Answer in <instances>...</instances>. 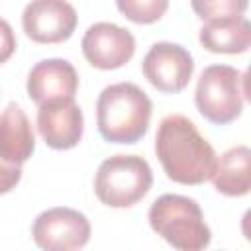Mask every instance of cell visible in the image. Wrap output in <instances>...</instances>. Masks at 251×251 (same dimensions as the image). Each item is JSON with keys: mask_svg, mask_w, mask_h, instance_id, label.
<instances>
[{"mask_svg": "<svg viewBox=\"0 0 251 251\" xmlns=\"http://www.w3.org/2000/svg\"><path fill=\"white\" fill-rule=\"evenodd\" d=\"M35 151V133L20 104L10 102L0 114V159L10 165H24Z\"/></svg>", "mask_w": 251, "mask_h": 251, "instance_id": "obj_12", "label": "cell"}, {"mask_svg": "<svg viewBox=\"0 0 251 251\" xmlns=\"http://www.w3.org/2000/svg\"><path fill=\"white\" fill-rule=\"evenodd\" d=\"M153 184L149 163L139 155H114L100 163L94 175V194L108 208H131Z\"/></svg>", "mask_w": 251, "mask_h": 251, "instance_id": "obj_5", "label": "cell"}, {"mask_svg": "<svg viewBox=\"0 0 251 251\" xmlns=\"http://www.w3.org/2000/svg\"><path fill=\"white\" fill-rule=\"evenodd\" d=\"M151 98L133 82L106 86L96 100V126L104 141L133 145L145 137L151 120Z\"/></svg>", "mask_w": 251, "mask_h": 251, "instance_id": "obj_2", "label": "cell"}, {"mask_svg": "<svg viewBox=\"0 0 251 251\" xmlns=\"http://www.w3.org/2000/svg\"><path fill=\"white\" fill-rule=\"evenodd\" d=\"M25 88L27 96L37 106L59 100H75L78 90V73L67 59H43L31 67Z\"/></svg>", "mask_w": 251, "mask_h": 251, "instance_id": "obj_11", "label": "cell"}, {"mask_svg": "<svg viewBox=\"0 0 251 251\" xmlns=\"http://www.w3.org/2000/svg\"><path fill=\"white\" fill-rule=\"evenodd\" d=\"M247 92V73L229 65H210L196 82L194 104L208 122L226 126L241 116Z\"/></svg>", "mask_w": 251, "mask_h": 251, "instance_id": "obj_4", "label": "cell"}, {"mask_svg": "<svg viewBox=\"0 0 251 251\" xmlns=\"http://www.w3.org/2000/svg\"><path fill=\"white\" fill-rule=\"evenodd\" d=\"M198 41L210 53L239 55L251 47V24L245 16L208 20L200 27Z\"/></svg>", "mask_w": 251, "mask_h": 251, "instance_id": "obj_13", "label": "cell"}, {"mask_svg": "<svg viewBox=\"0 0 251 251\" xmlns=\"http://www.w3.org/2000/svg\"><path fill=\"white\" fill-rule=\"evenodd\" d=\"M192 12L208 22L218 18H229V16H243L249 0H190Z\"/></svg>", "mask_w": 251, "mask_h": 251, "instance_id": "obj_16", "label": "cell"}, {"mask_svg": "<svg viewBox=\"0 0 251 251\" xmlns=\"http://www.w3.org/2000/svg\"><path fill=\"white\" fill-rule=\"evenodd\" d=\"M37 131L47 147L67 151L78 145L84 133L82 110L75 100L37 106Z\"/></svg>", "mask_w": 251, "mask_h": 251, "instance_id": "obj_10", "label": "cell"}, {"mask_svg": "<svg viewBox=\"0 0 251 251\" xmlns=\"http://www.w3.org/2000/svg\"><path fill=\"white\" fill-rule=\"evenodd\" d=\"M116 6L129 22L147 25L159 22L165 16L169 0H116Z\"/></svg>", "mask_w": 251, "mask_h": 251, "instance_id": "obj_15", "label": "cell"}, {"mask_svg": "<svg viewBox=\"0 0 251 251\" xmlns=\"http://www.w3.org/2000/svg\"><path fill=\"white\" fill-rule=\"evenodd\" d=\"M155 153L165 175L178 184L196 186L212 178L218 155L194 122L182 114L165 116L157 127Z\"/></svg>", "mask_w": 251, "mask_h": 251, "instance_id": "obj_1", "label": "cell"}, {"mask_svg": "<svg viewBox=\"0 0 251 251\" xmlns=\"http://www.w3.org/2000/svg\"><path fill=\"white\" fill-rule=\"evenodd\" d=\"M78 24L76 10L67 0H31L22 12L25 35L43 45L67 41Z\"/></svg>", "mask_w": 251, "mask_h": 251, "instance_id": "obj_8", "label": "cell"}, {"mask_svg": "<svg viewBox=\"0 0 251 251\" xmlns=\"http://www.w3.org/2000/svg\"><path fill=\"white\" fill-rule=\"evenodd\" d=\"M214 188L231 198L249 194L251 190V151L247 145H235L220 155L212 175Z\"/></svg>", "mask_w": 251, "mask_h": 251, "instance_id": "obj_14", "label": "cell"}, {"mask_svg": "<svg viewBox=\"0 0 251 251\" xmlns=\"http://www.w3.org/2000/svg\"><path fill=\"white\" fill-rule=\"evenodd\" d=\"M84 59L100 71H114L124 67L135 53V37L126 27L112 22L92 24L80 41Z\"/></svg>", "mask_w": 251, "mask_h": 251, "instance_id": "obj_9", "label": "cell"}, {"mask_svg": "<svg viewBox=\"0 0 251 251\" xmlns=\"http://www.w3.org/2000/svg\"><path fill=\"white\" fill-rule=\"evenodd\" d=\"M22 180V167L0 159V194H8Z\"/></svg>", "mask_w": 251, "mask_h": 251, "instance_id": "obj_17", "label": "cell"}, {"mask_svg": "<svg viewBox=\"0 0 251 251\" xmlns=\"http://www.w3.org/2000/svg\"><path fill=\"white\" fill-rule=\"evenodd\" d=\"M141 71L153 88L163 94H176L188 86L194 73V59L182 45L159 41L145 53Z\"/></svg>", "mask_w": 251, "mask_h": 251, "instance_id": "obj_7", "label": "cell"}, {"mask_svg": "<svg viewBox=\"0 0 251 251\" xmlns=\"http://www.w3.org/2000/svg\"><path fill=\"white\" fill-rule=\"evenodd\" d=\"M16 51V35L12 25L0 18V65H4Z\"/></svg>", "mask_w": 251, "mask_h": 251, "instance_id": "obj_18", "label": "cell"}, {"mask_svg": "<svg viewBox=\"0 0 251 251\" xmlns=\"http://www.w3.org/2000/svg\"><path fill=\"white\" fill-rule=\"evenodd\" d=\"M147 220L151 229L178 251H202L212 241L210 226L194 198L163 194L151 204Z\"/></svg>", "mask_w": 251, "mask_h": 251, "instance_id": "obj_3", "label": "cell"}, {"mask_svg": "<svg viewBox=\"0 0 251 251\" xmlns=\"http://www.w3.org/2000/svg\"><path fill=\"white\" fill-rule=\"evenodd\" d=\"M31 237L35 245L45 251L82 249L90 239V222L75 208H49L33 220Z\"/></svg>", "mask_w": 251, "mask_h": 251, "instance_id": "obj_6", "label": "cell"}]
</instances>
